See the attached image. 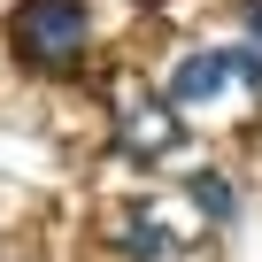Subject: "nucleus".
I'll list each match as a JSON object with an SVG mask.
<instances>
[{
    "label": "nucleus",
    "mask_w": 262,
    "mask_h": 262,
    "mask_svg": "<svg viewBox=\"0 0 262 262\" xmlns=\"http://www.w3.org/2000/svg\"><path fill=\"white\" fill-rule=\"evenodd\" d=\"M123 247H131V254H147V262H155V254L170 247V231H162V224H131V239H123Z\"/></svg>",
    "instance_id": "4"
},
{
    "label": "nucleus",
    "mask_w": 262,
    "mask_h": 262,
    "mask_svg": "<svg viewBox=\"0 0 262 262\" xmlns=\"http://www.w3.org/2000/svg\"><path fill=\"white\" fill-rule=\"evenodd\" d=\"M193 208H201L208 224H231V216H239V193H231L216 170H193Z\"/></svg>",
    "instance_id": "3"
},
{
    "label": "nucleus",
    "mask_w": 262,
    "mask_h": 262,
    "mask_svg": "<svg viewBox=\"0 0 262 262\" xmlns=\"http://www.w3.org/2000/svg\"><path fill=\"white\" fill-rule=\"evenodd\" d=\"M247 31H254V39H262V0H247Z\"/></svg>",
    "instance_id": "5"
},
{
    "label": "nucleus",
    "mask_w": 262,
    "mask_h": 262,
    "mask_svg": "<svg viewBox=\"0 0 262 262\" xmlns=\"http://www.w3.org/2000/svg\"><path fill=\"white\" fill-rule=\"evenodd\" d=\"M85 31H93L85 0H24L16 24H8L16 54H24V62H39V70H70V62H77V47H85Z\"/></svg>",
    "instance_id": "1"
},
{
    "label": "nucleus",
    "mask_w": 262,
    "mask_h": 262,
    "mask_svg": "<svg viewBox=\"0 0 262 262\" xmlns=\"http://www.w3.org/2000/svg\"><path fill=\"white\" fill-rule=\"evenodd\" d=\"M224 85H254V93H262V54H247V47L185 54V62H178V77H170V100H178V108H201V100H216Z\"/></svg>",
    "instance_id": "2"
}]
</instances>
